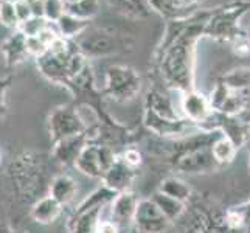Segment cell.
<instances>
[{
  "label": "cell",
  "mask_w": 250,
  "mask_h": 233,
  "mask_svg": "<svg viewBox=\"0 0 250 233\" xmlns=\"http://www.w3.org/2000/svg\"><path fill=\"white\" fill-rule=\"evenodd\" d=\"M213 10H199L180 21H169L156 51L160 73L171 89L194 90V53Z\"/></svg>",
  "instance_id": "cell-1"
},
{
  "label": "cell",
  "mask_w": 250,
  "mask_h": 233,
  "mask_svg": "<svg viewBox=\"0 0 250 233\" xmlns=\"http://www.w3.org/2000/svg\"><path fill=\"white\" fill-rule=\"evenodd\" d=\"M247 11H250V2H244V0L214 8L205 23L204 36L231 44L235 39L246 34V31L239 27V21Z\"/></svg>",
  "instance_id": "cell-2"
},
{
  "label": "cell",
  "mask_w": 250,
  "mask_h": 233,
  "mask_svg": "<svg viewBox=\"0 0 250 233\" xmlns=\"http://www.w3.org/2000/svg\"><path fill=\"white\" fill-rule=\"evenodd\" d=\"M117 157L118 155L115 154L112 146L98 142H89L78 155L73 167L84 176L101 180L107 169L114 165Z\"/></svg>",
  "instance_id": "cell-3"
},
{
  "label": "cell",
  "mask_w": 250,
  "mask_h": 233,
  "mask_svg": "<svg viewBox=\"0 0 250 233\" xmlns=\"http://www.w3.org/2000/svg\"><path fill=\"white\" fill-rule=\"evenodd\" d=\"M142 89L140 75L126 65H112L106 72L104 95L115 101L126 103L134 100Z\"/></svg>",
  "instance_id": "cell-4"
},
{
  "label": "cell",
  "mask_w": 250,
  "mask_h": 233,
  "mask_svg": "<svg viewBox=\"0 0 250 233\" xmlns=\"http://www.w3.org/2000/svg\"><path fill=\"white\" fill-rule=\"evenodd\" d=\"M48 131L51 140L59 142L87 132V125L80 110L70 106L56 107L48 117Z\"/></svg>",
  "instance_id": "cell-5"
},
{
  "label": "cell",
  "mask_w": 250,
  "mask_h": 233,
  "mask_svg": "<svg viewBox=\"0 0 250 233\" xmlns=\"http://www.w3.org/2000/svg\"><path fill=\"white\" fill-rule=\"evenodd\" d=\"M171 221L162 213L159 205L152 199H140L137 204L132 227L142 233H163Z\"/></svg>",
  "instance_id": "cell-6"
},
{
  "label": "cell",
  "mask_w": 250,
  "mask_h": 233,
  "mask_svg": "<svg viewBox=\"0 0 250 233\" xmlns=\"http://www.w3.org/2000/svg\"><path fill=\"white\" fill-rule=\"evenodd\" d=\"M180 110H182V117L189 120L191 123L201 126L204 131H207V125H208L214 114L210 105V98L205 97L204 93L197 92L196 89L182 93Z\"/></svg>",
  "instance_id": "cell-7"
},
{
  "label": "cell",
  "mask_w": 250,
  "mask_h": 233,
  "mask_svg": "<svg viewBox=\"0 0 250 233\" xmlns=\"http://www.w3.org/2000/svg\"><path fill=\"white\" fill-rule=\"evenodd\" d=\"M221 165L211 154V145H202L199 148L188 149L179 157L176 168L187 174H201V172L216 171Z\"/></svg>",
  "instance_id": "cell-8"
},
{
  "label": "cell",
  "mask_w": 250,
  "mask_h": 233,
  "mask_svg": "<svg viewBox=\"0 0 250 233\" xmlns=\"http://www.w3.org/2000/svg\"><path fill=\"white\" fill-rule=\"evenodd\" d=\"M207 131H221L222 135L233 143L239 149L247 142V137L250 132V125L243 122L239 117L233 115H224L219 112H214L211 120L207 125Z\"/></svg>",
  "instance_id": "cell-9"
},
{
  "label": "cell",
  "mask_w": 250,
  "mask_h": 233,
  "mask_svg": "<svg viewBox=\"0 0 250 233\" xmlns=\"http://www.w3.org/2000/svg\"><path fill=\"white\" fill-rule=\"evenodd\" d=\"M78 48L87 59L100 58L117 53L118 50H122V42L110 33L93 31L92 34H85L78 41Z\"/></svg>",
  "instance_id": "cell-10"
},
{
  "label": "cell",
  "mask_w": 250,
  "mask_h": 233,
  "mask_svg": "<svg viewBox=\"0 0 250 233\" xmlns=\"http://www.w3.org/2000/svg\"><path fill=\"white\" fill-rule=\"evenodd\" d=\"M201 0H148L151 10L159 13L165 19L169 21H180L197 13Z\"/></svg>",
  "instance_id": "cell-11"
},
{
  "label": "cell",
  "mask_w": 250,
  "mask_h": 233,
  "mask_svg": "<svg viewBox=\"0 0 250 233\" xmlns=\"http://www.w3.org/2000/svg\"><path fill=\"white\" fill-rule=\"evenodd\" d=\"M135 176H137V169L126 165L122 160V157L118 155L117 160L114 162V165L107 169V172L101 180H103V185L110 188L112 191L123 193L131 188Z\"/></svg>",
  "instance_id": "cell-12"
},
{
  "label": "cell",
  "mask_w": 250,
  "mask_h": 233,
  "mask_svg": "<svg viewBox=\"0 0 250 233\" xmlns=\"http://www.w3.org/2000/svg\"><path fill=\"white\" fill-rule=\"evenodd\" d=\"M104 207L95 209H80L76 207L68 219V233H98L101 224V213Z\"/></svg>",
  "instance_id": "cell-13"
},
{
  "label": "cell",
  "mask_w": 250,
  "mask_h": 233,
  "mask_svg": "<svg viewBox=\"0 0 250 233\" xmlns=\"http://www.w3.org/2000/svg\"><path fill=\"white\" fill-rule=\"evenodd\" d=\"M140 199H137V196L132 191H123L118 193L117 197L110 204V216L112 221L117 222L120 227L129 226L134 222L137 204Z\"/></svg>",
  "instance_id": "cell-14"
},
{
  "label": "cell",
  "mask_w": 250,
  "mask_h": 233,
  "mask_svg": "<svg viewBox=\"0 0 250 233\" xmlns=\"http://www.w3.org/2000/svg\"><path fill=\"white\" fill-rule=\"evenodd\" d=\"M0 51H2L8 67L19 65L30 56L28 48H27V36H25L21 30H16L2 42Z\"/></svg>",
  "instance_id": "cell-15"
},
{
  "label": "cell",
  "mask_w": 250,
  "mask_h": 233,
  "mask_svg": "<svg viewBox=\"0 0 250 233\" xmlns=\"http://www.w3.org/2000/svg\"><path fill=\"white\" fill-rule=\"evenodd\" d=\"M89 143L87 134H81L70 139L55 142L53 146V157L61 163V165H75L76 159L84 149V146Z\"/></svg>",
  "instance_id": "cell-16"
},
{
  "label": "cell",
  "mask_w": 250,
  "mask_h": 233,
  "mask_svg": "<svg viewBox=\"0 0 250 233\" xmlns=\"http://www.w3.org/2000/svg\"><path fill=\"white\" fill-rule=\"evenodd\" d=\"M62 213V205L56 199H53L50 194L42 196L33 204L30 214L34 222L42 224V226H50L53 224Z\"/></svg>",
  "instance_id": "cell-17"
},
{
  "label": "cell",
  "mask_w": 250,
  "mask_h": 233,
  "mask_svg": "<svg viewBox=\"0 0 250 233\" xmlns=\"http://www.w3.org/2000/svg\"><path fill=\"white\" fill-rule=\"evenodd\" d=\"M76 193H78V184L68 174H59L53 177L48 185V194L62 207L73 202Z\"/></svg>",
  "instance_id": "cell-18"
},
{
  "label": "cell",
  "mask_w": 250,
  "mask_h": 233,
  "mask_svg": "<svg viewBox=\"0 0 250 233\" xmlns=\"http://www.w3.org/2000/svg\"><path fill=\"white\" fill-rule=\"evenodd\" d=\"M157 191L167 194L179 202H184V204H187L189 197H191V187H189L185 180L174 177V176L163 179L159 185Z\"/></svg>",
  "instance_id": "cell-19"
},
{
  "label": "cell",
  "mask_w": 250,
  "mask_h": 233,
  "mask_svg": "<svg viewBox=\"0 0 250 233\" xmlns=\"http://www.w3.org/2000/svg\"><path fill=\"white\" fill-rule=\"evenodd\" d=\"M56 27H58V33L59 36H62L65 39H73L76 36L83 34L89 27V21L85 19H80V17L72 16L68 13H64L61 16V19L56 22Z\"/></svg>",
  "instance_id": "cell-20"
},
{
  "label": "cell",
  "mask_w": 250,
  "mask_h": 233,
  "mask_svg": "<svg viewBox=\"0 0 250 233\" xmlns=\"http://www.w3.org/2000/svg\"><path fill=\"white\" fill-rule=\"evenodd\" d=\"M151 199L159 205V209L162 210V213L165 214V216L171 222L179 219L180 216H182V213L185 212V204L184 202H179V201L172 199V197L163 194L160 191L154 193V196L151 197Z\"/></svg>",
  "instance_id": "cell-21"
},
{
  "label": "cell",
  "mask_w": 250,
  "mask_h": 233,
  "mask_svg": "<svg viewBox=\"0 0 250 233\" xmlns=\"http://www.w3.org/2000/svg\"><path fill=\"white\" fill-rule=\"evenodd\" d=\"M107 2L117 11L134 17L146 16L151 10L148 0H107Z\"/></svg>",
  "instance_id": "cell-22"
},
{
  "label": "cell",
  "mask_w": 250,
  "mask_h": 233,
  "mask_svg": "<svg viewBox=\"0 0 250 233\" xmlns=\"http://www.w3.org/2000/svg\"><path fill=\"white\" fill-rule=\"evenodd\" d=\"M236 151H238L236 146L224 135L218 137V139L211 143V154L219 165H227V163H230L235 159Z\"/></svg>",
  "instance_id": "cell-23"
},
{
  "label": "cell",
  "mask_w": 250,
  "mask_h": 233,
  "mask_svg": "<svg viewBox=\"0 0 250 233\" xmlns=\"http://www.w3.org/2000/svg\"><path fill=\"white\" fill-rule=\"evenodd\" d=\"M231 90H249L250 89V67L246 68H235L224 75L221 80Z\"/></svg>",
  "instance_id": "cell-24"
},
{
  "label": "cell",
  "mask_w": 250,
  "mask_h": 233,
  "mask_svg": "<svg viewBox=\"0 0 250 233\" xmlns=\"http://www.w3.org/2000/svg\"><path fill=\"white\" fill-rule=\"evenodd\" d=\"M226 222L231 230H250V202L229 210L226 213Z\"/></svg>",
  "instance_id": "cell-25"
},
{
  "label": "cell",
  "mask_w": 250,
  "mask_h": 233,
  "mask_svg": "<svg viewBox=\"0 0 250 233\" xmlns=\"http://www.w3.org/2000/svg\"><path fill=\"white\" fill-rule=\"evenodd\" d=\"M98 5H100V0H81V2L76 5L65 6V13L80 17V19L89 21L90 17H93L98 13Z\"/></svg>",
  "instance_id": "cell-26"
},
{
  "label": "cell",
  "mask_w": 250,
  "mask_h": 233,
  "mask_svg": "<svg viewBox=\"0 0 250 233\" xmlns=\"http://www.w3.org/2000/svg\"><path fill=\"white\" fill-rule=\"evenodd\" d=\"M0 23L5 25L6 28H13V30L19 28L21 21H19V16H17L14 2L0 0Z\"/></svg>",
  "instance_id": "cell-27"
},
{
  "label": "cell",
  "mask_w": 250,
  "mask_h": 233,
  "mask_svg": "<svg viewBox=\"0 0 250 233\" xmlns=\"http://www.w3.org/2000/svg\"><path fill=\"white\" fill-rule=\"evenodd\" d=\"M50 25L51 22H48L45 17H31V19L22 22L17 30H21L28 38V36H38L42 30H45Z\"/></svg>",
  "instance_id": "cell-28"
},
{
  "label": "cell",
  "mask_w": 250,
  "mask_h": 233,
  "mask_svg": "<svg viewBox=\"0 0 250 233\" xmlns=\"http://www.w3.org/2000/svg\"><path fill=\"white\" fill-rule=\"evenodd\" d=\"M45 19L51 23H56L65 13V5L62 0H44Z\"/></svg>",
  "instance_id": "cell-29"
},
{
  "label": "cell",
  "mask_w": 250,
  "mask_h": 233,
  "mask_svg": "<svg viewBox=\"0 0 250 233\" xmlns=\"http://www.w3.org/2000/svg\"><path fill=\"white\" fill-rule=\"evenodd\" d=\"M120 157H122V160L131 168L139 169V167L142 165V154H140L139 149H135V148L125 149L122 154H120Z\"/></svg>",
  "instance_id": "cell-30"
},
{
  "label": "cell",
  "mask_w": 250,
  "mask_h": 233,
  "mask_svg": "<svg viewBox=\"0 0 250 233\" xmlns=\"http://www.w3.org/2000/svg\"><path fill=\"white\" fill-rule=\"evenodd\" d=\"M13 83V78L11 76H6V78H0V122L5 118L6 115V90L10 89V85Z\"/></svg>",
  "instance_id": "cell-31"
},
{
  "label": "cell",
  "mask_w": 250,
  "mask_h": 233,
  "mask_svg": "<svg viewBox=\"0 0 250 233\" xmlns=\"http://www.w3.org/2000/svg\"><path fill=\"white\" fill-rule=\"evenodd\" d=\"M231 47L238 56H247L250 53V39L247 38V33L231 42Z\"/></svg>",
  "instance_id": "cell-32"
},
{
  "label": "cell",
  "mask_w": 250,
  "mask_h": 233,
  "mask_svg": "<svg viewBox=\"0 0 250 233\" xmlns=\"http://www.w3.org/2000/svg\"><path fill=\"white\" fill-rule=\"evenodd\" d=\"M14 5H16V11H17V16H19L21 23L33 17L31 8H30L27 0H17V2H14Z\"/></svg>",
  "instance_id": "cell-33"
},
{
  "label": "cell",
  "mask_w": 250,
  "mask_h": 233,
  "mask_svg": "<svg viewBox=\"0 0 250 233\" xmlns=\"http://www.w3.org/2000/svg\"><path fill=\"white\" fill-rule=\"evenodd\" d=\"M98 233H120V226H118L117 222L112 221V219L101 221Z\"/></svg>",
  "instance_id": "cell-34"
},
{
  "label": "cell",
  "mask_w": 250,
  "mask_h": 233,
  "mask_svg": "<svg viewBox=\"0 0 250 233\" xmlns=\"http://www.w3.org/2000/svg\"><path fill=\"white\" fill-rule=\"evenodd\" d=\"M129 233H142V232H140V230H137L135 227H132L131 230H129Z\"/></svg>",
  "instance_id": "cell-35"
},
{
  "label": "cell",
  "mask_w": 250,
  "mask_h": 233,
  "mask_svg": "<svg viewBox=\"0 0 250 233\" xmlns=\"http://www.w3.org/2000/svg\"><path fill=\"white\" fill-rule=\"evenodd\" d=\"M246 33H247V38H249V39H250V27H249V28H247V30H246Z\"/></svg>",
  "instance_id": "cell-36"
},
{
  "label": "cell",
  "mask_w": 250,
  "mask_h": 233,
  "mask_svg": "<svg viewBox=\"0 0 250 233\" xmlns=\"http://www.w3.org/2000/svg\"><path fill=\"white\" fill-rule=\"evenodd\" d=\"M2 159H3V154H2V149H0V163H2Z\"/></svg>",
  "instance_id": "cell-37"
},
{
  "label": "cell",
  "mask_w": 250,
  "mask_h": 233,
  "mask_svg": "<svg viewBox=\"0 0 250 233\" xmlns=\"http://www.w3.org/2000/svg\"><path fill=\"white\" fill-rule=\"evenodd\" d=\"M249 168H250V146H249Z\"/></svg>",
  "instance_id": "cell-38"
}]
</instances>
